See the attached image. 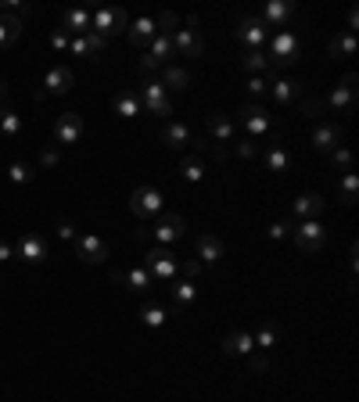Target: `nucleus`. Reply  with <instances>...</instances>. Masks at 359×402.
Instances as JSON below:
<instances>
[{
    "label": "nucleus",
    "instance_id": "21",
    "mask_svg": "<svg viewBox=\"0 0 359 402\" xmlns=\"http://www.w3.org/2000/svg\"><path fill=\"white\" fill-rule=\"evenodd\" d=\"M62 29H65L69 36H83V33H90V11H83V8H72V11H65V18H62Z\"/></svg>",
    "mask_w": 359,
    "mask_h": 402
},
{
    "label": "nucleus",
    "instance_id": "3",
    "mask_svg": "<svg viewBox=\"0 0 359 402\" xmlns=\"http://www.w3.org/2000/svg\"><path fill=\"white\" fill-rule=\"evenodd\" d=\"M130 208H133V216H137V219H155V216H162L165 198H162V191H158V187H137V191H133V198H130Z\"/></svg>",
    "mask_w": 359,
    "mask_h": 402
},
{
    "label": "nucleus",
    "instance_id": "4",
    "mask_svg": "<svg viewBox=\"0 0 359 402\" xmlns=\"http://www.w3.org/2000/svg\"><path fill=\"white\" fill-rule=\"evenodd\" d=\"M144 269H148L155 280H176V269H180V262H176V255H172L169 248L155 245V248L144 255Z\"/></svg>",
    "mask_w": 359,
    "mask_h": 402
},
{
    "label": "nucleus",
    "instance_id": "53",
    "mask_svg": "<svg viewBox=\"0 0 359 402\" xmlns=\"http://www.w3.org/2000/svg\"><path fill=\"white\" fill-rule=\"evenodd\" d=\"M4 97H8V83H4V79H0V101H4Z\"/></svg>",
    "mask_w": 359,
    "mask_h": 402
},
{
    "label": "nucleus",
    "instance_id": "50",
    "mask_svg": "<svg viewBox=\"0 0 359 402\" xmlns=\"http://www.w3.org/2000/svg\"><path fill=\"white\" fill-rule=\"evenodd\" d=\"M11 259H15V245L0 241V262H11Z\"/></svg>",
    "mask_w": 359,
    "mask_h": 402
},
{
    "label": "nucleus",
    "instance_id": "8",
    "mask_svg": "<svg viewBox=\"0 0 359 402\" xmlns=\"http://www.w3.org/2000/svg\"><path fill=\"white\" fill-rule=\"evenodd\" d=\"M15 259H22L29 266H40L47 259V238L43 234H22L15 241Z\"/></svg>",
    "mask_w": 359,
    "mask_h": 402
},
{
    "label": "nucleus",
    "instance_id": "49",
    "mask_svg": "<svg viewBox=\"0 0 359 402\" xmlns=\"http://www.w3.org/2000/svg\"><path fill=\"white\" fill-rule=\"evenodd\" d=\"M57 158H62V151H57V147H47V151L40 155V162H43V165H57Z\"/></svg>",
    "mask_w": 359,
    "mask_h": 402
},
{
    "label": "nucleus",
    "instance_id": "25",
    "mask_svg": "<svg viewBox=\"0 0 359 402\" xmlns=\"http://www.w3.org/2000/svg\"><path fill=\"white\" fill-rule=\"evenodd\" d=\"M209 133L226 144V140L233 137V119H230V115H223V111H212V115H209Z\"/></svg>",
    "mask_w": 359,
    "mask_h": 402
},
{
    "label": "nucleus",
    "instance_id": "5",
    "mask_svg": "<svg viewBox=\"0 0 359 402\" xmlns=\"http://www.w3.org/2000/svg\"><path fill=\"white\" fill-rule=\"evenodd\" d=\"M294 245H298V252H320L324 248V241H327V230L316 223V219H302L294 230Z\"/></svg>",
    "mask_w": 359,
    "mask_h": 402
},
{
    "label": "nucleus",
    "instance_id": "47",
    "mask_svg": "<svg viewBox=\"0 0 359 402\" xmlns=\"http://www.w3.org/2000/svg\"><path fill=\"white\" fill-rule=\"evenodd\" d=\"M266 86H270V83H266V79H259V76H252V79H248V94H252V97L266 94Z\"/></svg>",
    "mask_w": 359,
    "mask_h": 402
},
{
    "label": "nucleus",
    "instance_id": "22",
    "mask_svg": "<svg viewBox=\"0 0 359 402\" xmlns=\"http://www.w3.org/2000/svg\"><path fill=\"white\" fill-rule=\"evenodd\" d=\"M266 22L263 18H241V29H237V36H241L245 43H252V47H259L263 40H266Z\"/></svg>",
    "mask_w": 359,
    "mask_h": 402
},
{
    "label": "nucleus",
    "instance_id": "6",
    "mask_svg": "<svg viewBox=\"0 0 359 402\" xmlns=\"http://www.w3.org/2000/svg\"><path fill=\"white\" fill-rule=\"evenodd\" d=\"M148 234H155V241H158L162 248H169L172 241H180V238L187 234V223H184V216L165 212V216L158 219V226H155V230H148Z\"/></svg>",
    "mask_w": 359,
    "mask_h": 402
},
{
    "label": "nucleus",
    "instance_id": "29",
    "mask_svg": "<svg viewBox=\"0 0 359 402\" xmlns=\"http://www.w3.org/2000/svg\"><path fill=\"white\" fill-rule=\"evenodd\" d=\"M162 86H169V90H187V86H191L187 69H180V65H165V72H162Z\"/></svg>",
    "mask_w": 359,
    "mask_h": 402
},
{
    "label": "nucleus",
    "instance_id": "26",
    "mask_svg": "<svg viewBox=\"0 0 359 402\" xmlns=\"http://www.w3.org/2000/svg\"><path fill=\"white\" fill-rule=\"evenodd\" d=\"M270 86H273V97L280 104H291V101L302 97V83H294V79H273Z\"/></svg>",
    "mask_w": 359,
    "mask_h": 402
},
{
    "label": "nucleus",
    "instance_id": "10",
    "mask_svg": "<svg viewBox=\"0 0 359 402\" xmlns=\"http://www.w3.org/2000/svg\"><path fill=\"white\" fill-rule=\"evenodd\" d=\"M72 245H76V255H79L87 266H101V262L108 259V245H104L97 234H79Z\"/></svg>",
    "mask_w": 359,
    "mask_h": 402
},
{
    "label": "nucleus",
    "instance_id": "23",
    "mask_svg": "<svg viewBox=\"0 0 359 402\" xmlns=\"http://www.w3.org/2000/svg\"><path fill=\"white\" fill-rule=\"evenodd\" d=\"M115 280H123V284H130V291H148V287L155 284V277L144 269V266H133L130 273H115Z\"/></svg>",
    "mask_w": 359,
    "mask_h": 402
},
{
    "label": "nucleus",
    "instance_id": "36",
    "mask_svg": "<svg viewBox=\"0 0 359 402\" xmlns=\"http://www.w3.org/2000/svg\"><path fill=\"white\" fill-rule=\"evenodd\" d=\"M180 177H184V180H191V184H198L201 177H205V165H201V158H184V162H180Z\"/></svg>",
    "mask_w": 359,
    "mask_h": 402
},
{
    "label": "nucleus",
    "instance_id": "52",
    "mask_svg": "<svg viewBox=\"0 0 359 402\" xmlns=\"http://www.w3.org/2000/svg\"><path fill=\"white\" fill-rule=\"evenodd\" d=\"M248 359H252V370H259V374L270 367V363H266V356H248Z\"/></svg>",
    "mask_w": 359,
    "mask_h": 402
},
{
    "label": "nucleus",
    "instance_id": "18",
    "mask_svg": "<svg viewBox=\"0 0 359 402\" xmlns=\"http://www.w3.org/2000/svg\"><path fill=\"white\" fill-rule=\"evenodd\" d=\"M313 144H316V151H334L341 144V126L338 123H320L313 130Z\"/></svg>",
    "mask_w": 359,
    "mask_h": 402
},
{
    "label": "nucleus",
    "instance_id": "43",
    "mask_svg": "<svg viewBox=\"0 0 359 402\" xmlns=\"http://www.w3.org/2000/svg\"><path fill=\"white\" fill-rule=\"evenodd\" d=\"M331 162H334L341 172H348V165H352V155H348L345 147H334V151H331Z\"/></svg>",
    "mask_w": 359,
    "mask_h": 402
},
{
    "label": "nucleus",
    "instance_id": "30",
    "mask_svg": "<svg viewBox=\"0 0 359 402\" xmlns=\"http://www.w3.org/2000/svg\"><path fill=\"white\" fill-rule=\"evenodd\" d=\"M148 54H151V62H155V65H169V57L176 54V50H172V36H155Z\"/></svg>",
    "mask_w": 359,
    "mask_h": 402
},
{
    "label": "nucleus",
    "instance_id": "7",
    "mask_svg": "<svg viewBox=\"0 0 359 402\" xmlns=\"http://www.w3.org/2000/svg\"><path fill=\"white\" fill-rule=\"evenodd\" d=\"M273 62L277 65H294L298 62V54H302V40H298L294 33H287V29H280L277 36H273Z\"/></svg>",
    "mask_w": 359,
    "mask_h": 402
},
{
    "label": "nucleus",
    "instance_id": "20",
    "mask_svg": "<svg viewBox=\"0 0 359 402\" xmlns=\"http://www.w3.org/2000/svg\"><path fill=\"white\" fill-rule=\"evenodd\" d=\"M331 104H334L338 111H348V108L355 104V76H352V72L341 79V86L331 90Z\"/></svg>",
    "mask_w": 359,
    "mask_h": 402
},
{
    "label": "nucleus",
    "instance_id": "12",
    "mask_svg": "<svg viewBox=\"0 0 359 402\" xmlns=\"http://www.w3.org/2000/svg\"><path fill=\"white\" fill-rule=\"evenodd\" d=\"M241 123H245V130L252 133V137H263L266 130H270V115L259 108V104H241Z\"/></svg>",
    "mask_w": 359,
    "mask_h": 402
},
{
    "label": "nucleus",
    "instance_id": "44",
    "mask_svg": "<svg viewBox=\"0 0 359 402\" xmlns=\"http://www.w3.org/2000/svg\"><path fill=\"white\" fill-rule=\"evenodd\" d=\"M50 47H54V50H69V33H65V29H54V33H50Z\"/></svg>",
    "mask_w": 359,
    "mask_h": 402
},
{
    "label": "nucleus",
    "instance_id": "11",
    "mask_svg": "<svg viewBox=\"0 0 359 402\" xmlns=\"http://www.w3.org/2000/svg\"><path fill=\"white\" fill-rule=\"evenodd\" d=\"M72 83H76V76H72L69 65H54V69H47V76H43V86H47L50 94H57V97L69 94Z\"/></svg>",
    "mask_w": 359,
    "mask_h": 402
},
{
    "label": "nucleus",
    "instance_id": "34",
    "mask_svg": "<svg viewBox=\"0 0 359 402\" xmlns=\"http://www.w3.org/2000/svg\"><path fill=\"white\" fill-rule=\"evenodd\" d=\"M277 337H280V327H277L273 320H266V323L259 327V334H252L255 349H273V345H277Z\"/></svg>",
    "mask_w": 359,
    "mask_h": 402
},
{
    "label": "nucleus",
    "instance_id": "9",
    "mask_svg": "<svg viewBox=\"0 0 359 402\" xmlns=\"http://www.w3.org/2000/svg\"><path fill=\"white\" fill-rule=\"evenodd\" d=\"M79 137H83V115L79 111H65L62 119H57V126H54V144L57 147H69Z\"/></svg>",
    "mask_w": 359,
    "mask_h": 402
},
{
    "label": "nucleus",
    "instance_id": "19",
    "mask_svg": "<svg viewBox=\"0 0 359 402\" xmlns=\"http://www.w3.org/2000/svg\"><path fill=\"white\" fill-rule=\"evenodd\" d=\"M101 47H104V40L97 33H83V36H72L69 40V50L76 57H94V54H101Z\"/></svg>",
    "mask_w": 359,
    "mask_h": 402
},
{
    "label": "nucleus",
    "instance_id": "17",
    "mask_svg": "<svg viewBox=\"0 0 359 402\" xmlns=\"http://www.w3.org/2000/svg\"><path fill=\"white\" fill-rule=\"evenodd\" d=\"M169 295H172V313H184L194 302L198 287H194V280H169Z\"/></svg>",
    "mask_w": 359,
    "mask_h": 402
},
{
    "label": "nucleus",
    "instance_id": "35",
    "mask_svg": "<svg viewBox=\"0 0 359 402\" xmlns=\"http://www.w3.org/2000/svg\"><path fill=\"white\" fill-rule=\"evenodd\" d=\"M338 194H341V201H345V205H352V201H355V194H359V180H355V172H352V169H348V172H341Z\"/></svg>",
    "mask_w": 359,
    "mask_h": 402
},
{
    "label": "nucleus",
    "instance_id": "2",
    "mask_svg": "<svg viewBox=\"0 0 359 402\" xmlns=\"http://www.w3.org/2000/svg\"><path fill=\"white\" fill-rule=\"evenodd\" d=\"M123 29H126V11L123 8H97V11H90V33H97L101 40L123 33Z\"/></svg>",
    "mask_w": 359,
    "mask_h": 402
},
{
    "label": "nucleus",
    "instance_id": "45",
    "mask_svg": "<svg viewBox=\"0 0 359 402\" xmlns=\"http://www.w3.org/2000/svg\"><path fill=\"white\" fill-rule=\"evenodd\" d=\"M180 273H184V277H187V280H194V277H198V273H201V262H198V259H187V262H184V266H180Z\"/></svg>",
    "mask_w": 359,
    "mask_h": 402
},
{
    "label": "nucleus",
    "instance_id": "16",
    "mask_svg": "<svg viewBox=\"0 0 359 402\" xmlns=\"http://www.w3.org/2000/svg\"><path fill=\"white\" fill-rule=\"evenodd\" d=\"M194 248H198V262L201 266H212V262H219L223 259V241L216 238V234H198V241H194Z\"/></svg>",
    "mask_w": 359,
    "mask_h": 402
},
{
    "label": "nucleus",
    "instance_id": "40",
    "mask_svg": "<svg viewBox=\"0 0 359 402\" xmlns=\"http://www.w3.org/2000/svg\"><path fill=\"white\" fill-rule=\"evenodd\" d=\"M155 26H158V29H155L158 36H172V33H176V26H180V18H176L172 11H165V15H158V18H155Z\"/></svg>",
    "mask_w": 359,
    "mask_h": 402
},
{
    "label": "nucleus",
    "instance_id": "32",
    "mask_svg": "<svg viewBox=\"0 0 359 402\" xmlns=\"http://www.w3.org/2000/svg\"><path fill=\"white\" fill-rule=\"evenodd\" d=\"M352 54H355V33L345 29L341 36L331 40V57H352Z\"/></svg>",
    "mask_w": 359,
    "mask_h": 402
},
{
    "label": "nucleus",
    "instance_id": "27",
    "mask_svg": "<svg viewBox=\"0 0 359 402\" xmlns=\"http://www.w3.org/2000/svg\"><path fill=\"white\" fill-rule=\"evenodd\" d=\"M291 15H294V4H291V0H273V4L266 8V18H263V22H266V26H284Z\"/></svg>",
    "mask_w": 359,
    "mask_h": 402
},
{
    "label": "nucleus",
    "instance_id": "28",
    "mask_svg": "<svg viewBox=\"0 0 359 402\" xmlns=\"http://www.w3.org/2000/svg\"><path fill=\"white\" fill-rule=\"evenodd\" d=\"M130 29V43L133 47H144L148 40H155L158 33H155V18H137V26H126Z\"/></svg>",
    "mask_w": 359,
    "mask_h": 402
},
{
    "label": "nucleus",
    "instance_id": "14",
    "mask_svg": "<svg viewBox=\"0 0 359 402\" xmlns=\"http://www.w3.org/2000/svg\"><path fill=\"white\" fill-rule=\"evenodd\" d=\"M162 140H165V147H176V151H187L191 144H194V133L184 126V123H165L162 126Z\"/></svg>",
    "mask_w": 359,
    "mask_h": 402
},
{
    "label": "nucleus",
    "instance_id": "24",
    "mask_svg": "<svg viewBox=\"0 0 359 402\" xmlns=\"http://www.w3.org/2000/svg\"><path fill=\"white\" fill-rule=\"evenodd\" d=\"M137 111H140L137 90H118V94H115V115H123V119H133Z\"/></svg>",
    "mask_w": 359,
    "mask_h": 402
},
{
    "label": "nucleus",
    "instance_id": "33",
    "mask_svg": "<svg viewBox=\"0 0 359 402\" xmlns=\"http://www.w3.org/2000/svg\"><path fill=\"white\" fill-rule=\"evenodd\" d=\"M266 165H270V172H287V169H291V151L280 147V144H273V147L266 151Z\"/></svg>",
    "mask_w": 359,
    "mask_h": 402
},
{
    "label": "nucleus",
    "instance_id": "1",
    "mask_svg": "<svg viewBox=\"0 0 359 402\" xmlns=\"http://www.w3.org/2000/svg\"><path fill=\"white\" fill-rule=\"evenodd\" d=\"M137 97H140V108H148L151 115H158V119H165V123H169L172 104H169V97H165L162 79H144V86L137 90Z\"/></svg>",
    "mask_w": 359,
    "mask_h": 402
},
{
    "label": "nucleus",
    "instance_id": "48",
    "mask_svg": "<svg viewBox=\"0 0 359 402\" xmlns=\"http://www.w3.org/2000/svg\"><path fill=\"white\" fill-rule=\"evenodd\" d=\"M57 238H65V241H76V238H79V234H76V226H72V223H69V219H65V223H62V226H57Z\"/></svg>",
    "mask_w": 359,
    "mask_h": 402
},
{
    "label": "nucleus",
    "instance_id": "39",
    "mask_svg": "<svg viewBox=\"0 0 359 402\" xmlns=\"http://www.w3.org/2000/svg\"><path fill=\"white\" fill-rule=\"evenodd\" d=\"M33 177H36V172H33V165H26V162H15V165L8 169V180H11V184H33Z\"/></svg>",
    "mask_w": 359,
    "mask_h": 402
},
{
    "label": "nucleus",
    "instance_id": "15",
    "mask_svg": "<svg viewBox=\"0 0 359 402\" xmlns=\"http://www.w3.org/2000/svg\"><path fill=\"white\" fill-rule=\"evenodd\" d=\"M255 341H252V330H230L223 337V356H252Z\"/></svg>",
    "mask_w": 359,
    "mask_h": 402
},
{
    "label": "nucleus",
    "instance_id": "37",
    "mask_svg": "<svg viewBox=\"0 0 359 402\" xmlns=\"http://www.w3.org/2000/svg\"><path fill=\"white\" fill-rule=\"evenodd\" d=\"M241 65L248 69V72H263L266 65H270V57L259 50V47H252V50H245V57H241Z\"/></svg>",
    "mask_w": 359,
    "mask_h": 402
},
{
    "label": "nucleus",
    "instance_id": "41",
    "mask_svg": "<svg viewBox=\"0 0 359 402\" xmlns=\"http://www.w3.org/2000/svg\"><path fill=\"white\" fill-rule=\"evenodd\" d=\"M140 320H144L148 327H155V330H158V327H165V320H169V316H165V309H158V306H148V309L140 313Z\"/></svg>",
    "mask_w": 359,
    "mask_h": 402
},
{
    "label": "nucleus",
    "instance_id": "13",
    "mask_svg": "<svg viewBox=\"0 0 359 402\" xmlns=\"http://www.w3.org/2000/svg\"><path fill=\"white\" fill-rule=\"evenodd\" d=\"M172 50L180 57H201V36L194 29H176L172 33Z\"/></svg>",
    "mask_w": 359,
    "mask_h": 402
},
{
    "label": "nucleus",
    "instance_id": "31",
    "mask_svg": "<svg viewBox=\"0 0 359 402\" xmlns=\"http://www.w3.org/2000/svg\"><path fill=\"white\" fill-rule=\"evenodd\" d=\"M294 212L302 216V219H316L324 212V198L320 194H302V198L294 201Z\"/></svg>",
    "mask_w": 359,
    "mask_h": 402
},
{
    "label": "nucleus",
    "instance_id": "46",
    "mask_svg": "<svg viewBox=\"0 0 359 402\" xmlns=\"http://www.w3.org/2000/svg\"><path fill=\"white\" fill-rule=\"evenodd\" d=\"M287 234H291V226H287V223H284V219H280V223H273V226H270V238H273V241H280V238H287Z\"/></svg>",
    "mask_w": 359,
    "mask_h": 402
},
{
    "label": "nucleus",
    "instance_id": "38",
    "mask_svg": "<svg viewBox=\"0 0 359 402\" xmlns=\"http://www.w3.org/2000/svg\"><path fill=\"white\" fill-rule=\"evenodd\" d=\"M0 133H4V137H18V133H22V115L0 111Z\"/></svg>",
    "mask_w": 359,
    "mask_h": 402
},
{
    "label": "nucleus",
    "instance_id": "42",
    "mask_svg": "<svg viewBox=\"0 0 359 402\" xmlns=\"http://www.w3.org/2000/svg\"><path fill=\"white\" fill-rule=\"evenodd\" d=\"M302 111H306V119H320V115H324V101L320 97H302Z\"/></svg>",
    "mask_w": 359,
    "mask_h": 402
},
{
    "label": "nucleus",
    "instance_id": "51",
    "mask_svg": "<svg viewBox=\"0 0 359 402\" xmlns=\"http://www.w3.org/2000/svg\"><path fill=\"white\" fill-rule=\"evenodd\" d=\"M237 155H241V158H255V144H252V140L237 144Z\"/></svg>",
    "mask_w": 359,
    "mask_h": 402
}]
</instances>
